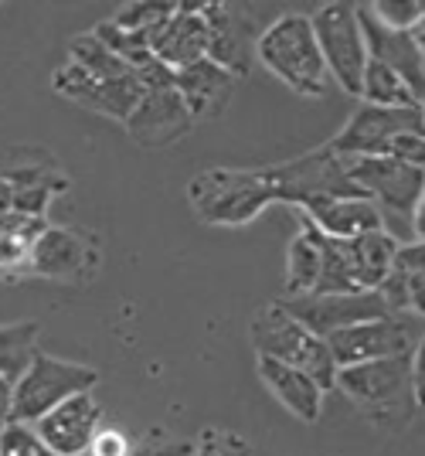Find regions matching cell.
<instances>
[{"label":"cell","instance_id":"cell-18","mask_svg":"<svg viewBox=\"0 0 425 456\" xmlns=\"http://www.w3.org/2000/svg\"><path fill=\"white\" fill-rule=\"evenodd\" d=\"M357 18H361V31L367 41V55L378 58L381 65H388L391 72L408 82V89L415 93L419 106L425 99V58L419 52V45L412 41L408 31H395L371 14V7H357Z\"/></svg>","mask_w":425,"mask_h":456},{"label":"cell","instance_id":"cell-29","mask_svg":"<svg viewBox=\"0 0 425 456\" xmlns=\"http://www.w3.org/2000/svg\"><path fill=\"white\" fill-rule=\"evenodd\" d=\"M177 4H126L123 11L113 14L119 28H126V31H140V35H150L156 24H164V20L174 14Z\"/></svg>","mask_w":425,"mask_h":456},{"label":"cell","instance_id":"cell-37","mask_svg":"<svg viewBox=\"0 0 425 456\" xmlns=\"http://www.w3.org/2000/svg\"><path fill=\"white\" fill-rule=\"evenodd\" d=\"M412 228H415V242L419 246H425V191H422V198H419V205L412 208Z\"/></svg>","mask_w":425,"mask_h":456},{"label":"cell","instance_id":"cell-26","mask_svg":"<svg viewBox=\"0 0 425 456\" xmlns=\"http://www.w3.org/2000/svg\"><path fill=\"white\" fill-rule=\"evenodd\" d=\"M361 99H365V106H381V110H415L419 106L405 78L371 55L365 65V78H361Z\"/></svg>","mask_w":425,"mask_h":456},{"label":"cell","instance_id":"cell-36","mask_svg":"<svg viewBox=\"0 0 425 456\" xmlns=\"http://www.w3.org/2000/svg\"><path fill=\"white\" fill-rule=\"evenodd\" d=\"M14 422V381L0 379V433Z\"/></svg>","mask_w":425,"mask_h":456},{"label":"cell","instance_id":"cell-38","mask_svg":"<svg viewBox=\"0 0 425 456\" xmlns=\"http://www.w3.org/2000/svg\"><path fill=\"white\" fill-rule=\"evenodd\" d=\"M408 35H412V41L419 45V52H422V58H425V18L419 20V24H415V28L408 31Z\"/></svg>","mask_w":425,"mask_h":456},{"label":"cell","instance_id":"cell-39","mask_svg":"<svg viewBox=\"0 0 425 456\" xmlns=\"http://www.w3.org/2000/svg\"><path fill=\"white\" fill-rule=\"evenodd\" d=\"M419 110H422V119H425V99H422V106H419Z\"/></svg>","mask_w":425,"mask_h":456},{"label":"cell","instance_id":"cell-19","mask_svg":"<svg viewBox=\"0 0 425 456\" xmlns=\"http://www.w3.org/2000/svg\"><path fill=\"white\" fill-rule=\"evenodd\" d=\"M293 211L303 215L309 225L324 232L327 239H341V242L385 228V211L371 198H313Z\"/></svg>","mask_w":425,"mask_h":456},{"label":"cell","instance_id":"cell-34","mask_svg":"<svg viewBox=\"0 0 425 456\" xmlns=\"http://www.w3.org/2000/svg\"><path fill=\"white\" fill-rule=\"evenodd\" d=\"M89 453L92 456H130L133 453V439L126 436L123 429L116 426H102L92 439V446H89Z\"/></svg>","mask_w":425,"mask_h":456},{"label":"cell","instance_id":"cell-14","mask_svg":"<svg viewBox=\"0 0 425 456\" xmlns=\"http://www.w3.org/2000/svg\"><path fill=\"white\" fill-rule=\"evenodd\" d=\"M52 86H55V93L72 99L82 110L109 116V119H119V123H126L133 116L136 102L143 95V82H140L136 72L126 78H96L89 76L85 69L72 65V61H65L55 72Z\"/></svg>","mask_w":425,"mask_h":456},{"label":"cell","instance_id":"cell-11","mask_svg":"<svg viewBox=\"0 0 425 456\" xmlns=\"http://www.w3.org/2000/svg\"><path fill=\"white\" fill-rule=\"evenodd\" d=\"M354 188L371 198L381 211L412 215L425 191V171L395 157H344Z\"/></svg>","mask_w":425,"mask_h":456},{"label":"cell","instance_id":"cell-3","mask_svg":"<svg viewBox=\"0 0 425 456\" xmlns=\"http://www.w3.org/2000/svg\"><path fill=\"white\" fill-rule=\"evenodd\" d=\"M249 338L255 354L307 371L324 392L333 388V381H337V362L330 354V344L324 338H317L307 323L296 321L279 300H272V304L255 310V317L249 323Z\"/></svg>","mask_w":425,"mask_h":456},{"label":"cell","instance_id":"cell-2","mask_svg":"<svg viewBox=\"0 0 425 456\" xmlns=\"http://www.w3.org/2000/svg\"><path fill=\"white\" fill-rule=\"evenodd\" d=\"M255 58L296 95H309V99L327 95V65L307 14H283L272 20L255 41Z\"/></svg>","mask_w":425,"mask_h":456},{"label":"cell","instance_id":"cell-9","mask_svg":"<svg viewBox=\"0 0 425 456\" xmlns=\"http://www.w3.org/2000/svg\"><path fill=\"white\" fill-rule=\"evenodd\" d=\"M327 344L337 368H350V364L378 362V358L412 354L419 344V330H415V317L388 314L378 321H365L348 327V330H337L333 338H327Z\"/></svg>","mask_w":425,"mask_h":456},{"label":"cell","instance_id":"cell-6","mask_svg":"<svg viewBox=\"0 0 425 456\" xmlns=\"http://www.w3.org/2000/svg\"><path fill=\"white\" fill-rule=\"evenodd\" d=\"M96 381L99 371L89 368V364L65 362V358H55V354L35 351L28 371L14 381V422L35 426L55 405L68 402L72 395H82V392H92Z\"/></svg>","mask_w":425,"mask_h":456},{"label":"cell","instance_id":"cell-40","mask_svg":"<svg viewBox=\"0 0 425 456\" xmlns=\"http://www.w3.org/2000/svg\"><path fill=\"white\" fill-rule=\"evenodd\" d=\"M78 456H92V453H89V450H85V453H78Z\"/></svg>","mask_w":425,"mask_h":456},{"label":"cell","instance_id":"cell-17","mask_svg":"<svg viewBox=\"0 0 425 456\" xmlns=\"http://www.w3.org/2000/svg\"><path fill=\"white\" fill-rule=\"evenodd\" d=\"M99 429H102V405L92 399V392L72 395L68 402L55 405L48 416L35 422V433L48 443V450H55L59 456L85 453Z\"/></svg>","mask_w":425,"mask_h":456},{"label":"cell","instance_id":"cell-5","mask_svg":"<svg viewBox=\"0 0 425 456\" xmlns=\"http://www.w3.org/2000/svg\"><path fill=\"white\" fill-rule=\"evenodd\" d=\"M333 388H341L354 405H361L371 419H381L385 426L391 416H398V426H405L412 412H419L412 395V354L337 368Z\"/></svg>","mask_w":425,"mask_h":456},{"label":"cell","instance_id":"cell-21","mask_svg":"<svg viewBox=\"0 0 425 456\" xmlns=\"http://www.w3.org/2000/svg\"><path fill=\"white\" fill-rule=\"evenodd\" d=\"M235 82H238V78H235L232 72L218 69L208 58H201V61H194L188 69H177L174 72L177 93L188 102L194 123L214 119V116L225 113V106H229V99H232V93H235Z\"/></svg>","mask_w":425,"mask_h":456},{"label":"cell","instance_id":"cell-20","mask_svg":"<svg viewBox=\"0 0 425 456\" xmlns=\"http://www.w3.org/2000/svg\"><path fill=\"white\" fill-rule=\"evenodd\" d=\"M255 371H259V379L262 385L269 388L272 399L283 402V409L296 416L300 422H320L324 416V388L317 385V381L309 379L307 371H300V368H290V364L283 362H272V358H262V354H255Z\"/></svg>","mask_w":425,"mask_h":456},{"label":"cell","instance_id":"cell-10","mask_svg":"<svg viewBox=\"0 0 425 456\" xmlns=\"http://www.w3.org/2000/svg\"><path fill=\"white\" fill-rule=\"evenodd\" d=\"M102 252L96 235L78 228L48 225L31 252V276L59 280V283H89L99 273Z\"/></svg>","mask_w":425,"mask_h":456},{"label":"cell","instance_id":"cell-24","mask_svg":"<svg viewBox=\"0 0 425 456\" xmlns=\"http://www.w3.org/2000/svg\"><path fill=\"white\" fill-rule=\"evenodd\" d=\"M48 225V218H31L18 211L0 215V280L31 276V252Z\"/></svg>","mask_w":425,"mask_h":456},{"label":"cell","instance_id":"cell-28","mask_svg":"<svg viewBox=\"0 0 425 456\" xmlns=\"http://www.w3.org/2000/svg\"><path fill=\"white\" fill-rule=\"evenodd\" d=\"M68 61L78 65V69H85L89 76H96V78H126L136 72V69H130L123 58L113 55L92 31L68 45Z\"/></svg>","mask_w":425,"mask_h":456},{"label":"cell","instance_id":"cell-32","mask_svg":"<svg viewBox=\"0 0 425 456\" xmlns=\"http://www.w3.org/2000/svg\"><path fill=\"white\" fill-rule=\"evenodd\" d=\"M194 456H252V446L229 429H204L194 439Z\"/></svg>","mask_w":425,"mask_h":456},{"label":"cell","instance_id":"cell-25","mask_svg":"<svg viewBox=\"0 0 425 456\" xmlns=\"http://www.w3.org/2000/svg\"><path fill=\"white\" fill-rule=\"evenodd\" d=\"M320 239L324 235L300 215V232L293 235L290 248H286V297H307L317 289L320 263H324Z\"/></svg>","mask_w":425,"mask_h":456},{"label":"cell","instance_id":"cell-16","mask_svg":"<svg viewBox=\"0 0 425 456\" xmlns=\"http://www.w3.org/2000/svg\"><path fill=\"white\" fill-rule=\"evenodd\" d=\"M204 4H177L174 14L150 31V52L167 69H188L194 61L208 58V24H204Z\"/></svg>","mask_w":425,"mask_h":456},{"label":"cell","instance_id":"cell-22","mask_svg":"<svg viewBox=\"0 0 425 456\" xmlns=\"http://www.w3.org/2000/svg\"><path fill=\"white\" fill-rule=\"evenodd\" d=\"M388 314H402L425 321V246L408 242L398 246L395 266L388 273V280L378 286Z\"/></svg>","mask_w":425,"mask_h":456},{"label":"cell","instance_id":"cell-12","mask_svg":"<svg viewBox=\"0 0 425 456\" xmlns=\"http://www.w3.org/2000/svg\"><path fill=\"white\" fill-rule=\"evenodd\" d=\"M405 134H425L422 110H381V106H361L348 123L327 140L330 151L344 157H385L388 143Z\"/></svg>","mask_w":425,"mask_h":456},{"label":"cell","instance_id":"cell-31","mask_svg":"<svg viewBox=\"0 0 425 456\" xmlns=\"http://www.w3.org/2000/svg\"><path fill=\"white\" fill-rule=\"evenodd\" d=\"M367 7L381 24L395 28V31H412L425 18V0H378Z\"/></svg>","mask_w":425,"mask_h":456},{"label":"cell","instance_id":"cell-13","mask_svg":"<svg viewBox=\"0 0 425 456\" xmlns=\"http://www.w3.org/2000/svg\"><path fill=\"white\" fill-rule=\"evenodd\" d=\"M279 304L290 310L300 323H307L317 338H333L337 330H348L354 323L378 321L388 317V306L381 300L378 289H367V293H307V297H283Z\"/></svg>","mask_w":425,"mask_h":456},{"label":"cell","instance_id":"cell-7","mask_svg":"<svg viewBox=\"0 0 425 456\" xmlns=\"http://www.w3.org/2000/svg\"><path fill=\"white\" fill-rule=\"evenodd\" d=\"M266 171L279 191V201L290 208H300L313 198H365L350 181L344 153L330 151V143L313 147L283 164H272Z\"/></svg>","mask_w":425,"mask_h":456},{"label":"cell","instance_id":"cell-35","mask_svg":"<svg viewBox=\"0 0 425 456\" xmlns=\"http://www.w3.org/2000/svg\"><path fill=\"white\" fill-rule=\"evenodd\" d=\"M412 395H415V409L425 412V334L412 351Z\"/></svg>","mask_w":425,"mask_h":456},{"label":"cell","instance_id":"cell-4","mask_svg":"<svg viewBox=\"0 0 425 456\" xmlns=\"http://www.w3.org/2000/svg\"><path fill=\"white\" fill-rule=\"evenodd\" d=\"M136 76L143 82V95L136 102L133 116L123 123L126 134L147 151H160V147H171L177 140H184L197 123H194L188 102L177 93L174 69L160 65L154 58L150 65L136 69Z\"/></svg>","mask_w":425,"mask_h":456},{"label":"cell","instance_id":"cell-30","mask_svg":"<svg viewBox=\"0 0 425 456\" xmlns=\"http://www.w3.org/2000/svg\"><path fill=\"white\" fill-rule=\"evenodd\" d=\"M0 456H59V453L48 450V443L35 433V426L11 422V426L0 433Z\"/></svg>","mask_w":425,"mask_h":456},{"label":"cell","instance_id":"cell-15","mask_svg":"<svg viewBox=\"0 0 425 456\" xmlns=\"http://www.w3.org/2000/svg\"><path fill=\"white\" fill-rule=\"evenodd\" d=\"M204 24H208V61L232 72L235 78L249 76L255 55V24L235 4H208L204 0Z\"/></svg>","mask_w":425,"mask_h":456},{"label":"cell","instance_id":"cell-33","mask_svg":"<svg viewBox=\"0 0 425 456\" xmlns=\"http://www.w3.org/2000/svg\"><path fill=\"white\" fill-rule=\"evenodd\" d=\"M130 456H194V439H177L164 429H150L147 436L133 439Z\"/></svg>","mask_w":425,"mask_h":456},{"label":"cell","instance_id":"cell-8","mask_svg":"<svg viewBox=\"0 0 425 456\" xmlns=\"http://www.w3.org/2000/svg\"><path fill=\"white\" fill-rule=\"evenodd\" d=\"M327 76L348 95H361V78L367 65V41L354 4H324L309 14Z\"/></svg>","mask_w":425,"mask_h":456},{"label":"cell","instance_id":"cell-23","mask_svg":"<svg viewBox=\"0 0 425 456\" xmlns=\"http://www.w3.org/2000/svg\"><path fill=\"white\" fill-rule=\"evenodd\" d=\"M398 246H402V242H398L388 228L365 232V235H357V239H348V242H344L350 273H354V283H357L361 293L378 289V286L385 283L391 266H395Z\"/></svg>","mask_w":425,"mask_h":456},{"label":"cell","instance_id":"cell-27","mask_svg":"<svg viewBox=\"0 0 425 456\" xmlns=\"http://www.w3.org/2000/svg\"><path fill=\"white\" fill-rule=\"evenodd\" d=\"M38 321H18L0 327V379L18 381L38 351Z\"/></svg>","mask_w":425,"mask_h":456},{"label":"cell","instance_id":"cell-1","mask_svg":"<svg viewBox=\"0 0 425 456\" xmlns=\"http://www.w3.org/2000/svg\"><path fill=\"white\" fill-rule=\"evenodd\" d=\"M188 201L204 225L238 228L279 205V191L266 167H204L191 177Z\"/></svg>","mask_w":425,"mask_h":456}]
</instances>
